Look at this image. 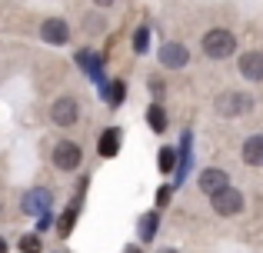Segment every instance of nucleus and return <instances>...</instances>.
<instances>
[{
	"label": "nucleus",
	"mask_w": 263,
	"mask_h": 253,
	"mask_svg": "<svg viewBox=\"0 0 263 253\" xmlns=\"http://www.w3.org/2000/svg\"><path fill=\"white\" fill-rule=\"evenodd\" d=\"M197 50L210 64H227V60H233L240 53V33L230 24H210L206 30H200Z\"/></svg>",
	"instance_id": "nucleus-1"
},
{
	"label": "nucleus",
	"mask_w": 263,
	"mask_h": 253,
	"mask_svg": "<svg viewBox=\"0 0 263 253\" xmlns=\"http://www.w3.org/2000/svg\"><path fill=\"white\" fill-rule=\"evenodd\" d=\"M47 124L60 133H70L73 127L84 124V93L67 87V90L53 93L50 104H47Z\"/></svg>",
	"instance_id": "nucleus-2"
},
{
	"label": "nucleus",
	"mask_w": 263,
	"mask_h": 253,
	"mask_svg": "<svg viewBox=\"0 0 263 253\" xmlns=\"http://www.w3.org/2000/svg\"><path fill=\"white\" fill-rule=\"evenodd\" d=\"M257 93L247 90V87H220L210 97V110L220 120H243L257 110Z\"/></svg>",
	"instance_id": "nucleus-3"
},
{
	"label": "nucleus",
	"mask_w": 263,
	"mask_h": 253,
	"mask_svg": "<svg viewBox=\"0 0 263 253\" xmlns=\"http://www.w3.org/2000/svg\"><path fill=\"white\" fill-rule=\"evenodd\" d=\"M47 160H50V170L60 177H73L84 170L87 163V150L80 140H73V137H57V140L50 143V153H47Z\"/></svg>",
	"instance_id": "nucleus-4"
},
{
	"label": "nucleus",
	"mask_w": 263,
	"mask_h": 253,
	"mask_svg": "<svg viewBox=\"0 0 263 253\" xmlns=\"http://www.w3.org/2000/svg\"><path fill=\"white\" fill-rule=\"evenodd\" d=\"M206 203H210V213L217 220H237V217L247 213V193L240 187H233V183L217 190L213 197H206Z\"/></svg>",
	"instance_id": "nucleus-5"
},
{
	"label": "nucleus",
	"mask_w": 263,
	"mask_h": 253,
	"mask_svg": "<svg viewBox=\"0 0 263 253\" xmlns=\"http://www.w3.org/2000/svg\"><path fill=\"white\" fill-rule=\"evenodd\" d=\"M233 70L247 87H263V47H243L233 57Z\"/></svg>",
	"instance_id": "nucleus-6"
},
{
	"label": "nucleus",
	"mask_w": 263,
	"mask_h": 253,
	"mask_svg": "<svg viewBox=\"0 0 263 253\" xmlns=\"http://www.w3.org/2000/svg\"><path fill=\"white\" fill-rule=\"evenodd\" d=\"M190 60H193V50L183 44V40H163L160 47H157V64H160V70H167V73H180V70H186L190 67Z\"/></svg>",
	"instance_id": "nucleus-7"
},
{
	"label": "nucleus",
	"mask_w": 263,
	"mask_h": 253,
	"mask_svg": "<svg viewBox=\"0 0 263 253\" xmlns=\"http://www.w3.org/2000/svg\"><path fill=\"white\" fill-rule=\"evenodd\" d=\"M37 37H40V44H47V47H70L73 27H70V20H67V17L50 13V17H44L37 24Z\"/></svg>",
	"instance_id": "nucleus-8"
},
{
	"label": "nucleus",
	"mask_w": 263,
	"mask_h": 253,
	"mask_svg": "<svg viewBox=\"0 0 263 253\" xmlns=\"http://www.w3.org/2000/svg\"><path fill=\"white\" fill-rule=\"evenodd\" d=\"M53 190L50 187H44V183H37V187H27L24 193H20V213L24 217H47L53 210Z\"/></svg>",
	"instance_id": "nucleus-9"
},
{
	"label": "nucleus",
	"mask_w": 263,
	"mask_h": 253,
	"mask_svg": "<svg viewBox=\"0 0 263 253\" xmlns=\"http://www.w3.org/2000/svg\"><path fill=\"white\" fill-rule=\"evenodd\" d=\"M230 183H233L230 170L220 167V163H210V167L197 170V180H193V187H197V193H200V197H213L217 190L230 187Z\"/></svg>",
	"instance_id": "nucleus-10"
},
{
	"label": "nucleus",
	"mask_w": 263,
	"mask_h": 253,
	"mask_svg": "<svg viewBox=\"0 0 263 253\" xmlns=\"http://www.w3.org/2000/svg\"><path fill=\"white\" fill-rule=\"evenodd\" d=\"M237 160L243 163L247 170H263V130H253L240 140L237 147Z\"/></svg>",
	"instance_id": "nucleus-11"
},
{
	"label": "nucleus",
	"mask_w": 263,
	"mask_h": 253,
	"mask_svg": "<svg viewBox=\"0 0 263 253\" xmlns=\"http://www.w3.org/2000/svg\"><path fill=\"white\" fill-rule=\"evenodd\" d=\"M80 30H84L90 40L103 37V33L110 30V17H107V10H97V7H90L84 17H80Z\"/></svg>",
	"instance_id": "nucleus-12"
},
{
	"label": "nucleus",
	"mask_w": 263,
	"mask_h": 253,
	"mask_svg": "<svg viewBox=\"0 0 263 253\" xmlns=\"http://www.w3.org/2000/svg\"><path fill=\"white\" fill-rule=\"evenodd\" d=\"M120 140H123V130L120 127H107V130H100V137H97V153L100 157H117L120 153Z\"/></svg>",
	"instance_id": "nucleus-13"
},
{
	"label": "nucleus",
	"mask_w": 263,
	"mask_h": 253,
	"mask_svg": "<svg viewBox=\"0 0 263 253\" xmlns=\"http://www.w3.org/2000/svg\"><path fill=\"white\" fill-rule=\"evenodd\" d=\"M157 230H160V213H157V210H147V213L137 220V243H140V247L154 243Z\"/></svg>",
	"instance_id": "nucleus-14"
},
{
	"label": "nucleus",
	"mask_w": 263,
	"mask_h": 253,
	"mask_svg": "<svg viewBox=\"0 0 263 253\" xmlns=\"http://www.w3.org/2000/svg\"><path fill=\"white\" fill-rule=\"evenodd\" d=\"M147 127L154 130L157 137H163V133H167V127H170V117H167V107H163L160 100H154V104L147 107Z\"/></svg>",
	"instance_id": "nucleus-15"
},
{
	"label": "nucleus",
	"mask_w": 263,
	"mask_h": 253,
	"mask_svg": "<svg viewBox=\"0 0 263 253\" xmlns=\"http://www.w3.org/2000/svg\"><path fill=\"white\" fill-rule=\"evenodd\" d=\"M147 50H150V24H140L134 30V53H137V57H143Z\"/></svg>",
	"instance_id": "nucleus-16"
},
{
	"label": "nucleus",
	"mask_w": 263,
	"mask_h": 253,
	"mask_svg": "<svg viewBox=\"0 0 263 253\" xmlns=\"http://www.w3.org/2000/svg\"><path fill=\"white\" fill-rule=\"evenodd\" d=\"M73 223H77V203H70V207H67V213L60 217V227H57V237H60V240H67V237H70Z\"/></svg>",
	"instance_id": "nucleus-17"
},
{
	"label": "nucleus",
	"mask_w": 263,
	"mask_h": 253,
	"mask_svg": "<svg viewBox=\"0 0 263 253\" xmlns=\"http://www.w3.org/2000/svg\"><path fill=\"white\" fill-rule=\"evenodd\" d=\"M17 247H20V253H40V237L37 233H24Z\"/></svg>",
	"instance_id": "nucleus-18"
},
{
	"label": "nucleus",
	"mask_w": 263,
	"mask_h": 253,
	"mask_svg": "<svg viewBox=\"0 0 263 253\" xmlns=\"http://www.w3.org/2000/svg\"><path fill=\"white\" fill-rule=\"evenodd\" d=\"M174 163H177V150L174 147H160V170H163V173H170Z\"/></svg>",
	"instance_id": "nucleus-19"
},
{
	"label": "nucleus",
	"mask_w": 263,
	"mask_h": 253,
	"mask_svg": "<svg viewBox=\"0 0 263 253\" xmlns=\"http://www.w3.org/2000/svg\"><path fill=\"white\" fill-rule=\"evenodd\" d=\"M107 104L114 107V110L123 104V84H114V87H110V93H107Z\"/></svg>",
	"instance_id": "nucleus-20"
},
{
	"label": "nucleus",
	"mask_w": 263,
	"mask_h": 253,
	"mask_svg": "<svg viewBox=\"0 0 263 253\" xmlns=\"http://www.w3.org/2000/svg\"><path fill=\"white\" fill-rule=\"evenodd\" d=\"M117 4H120V0H90V7H97V10H114Z\"/></svg>",
	"instance_id": "nucleus-21"
},
{
	"label": "nucleus",
	"mask_w": 263,
	"mask_h": 253,
	"mask_svg": "<svg viewBox=\"0 0 263 253\" xmlns=\"http://www.w3.org/2000/svg\"><path fill=\"white\" fill-rule=\"evenodd\" d=\"M123 253H143V247H140V243H127V247H123Z\"/></svg>",
	"instance_id": "nucleus-22"
},
{
	"label": "nucleus",
	"mask_w": 263,
	"mask_h": 253,
	"mask_svg": "<svg viewBox=\"0 0 263 253\" xmlns=\"http://www.w3.org/2000/svg\"><path fill=\"white\" fill-rule=\"evenodd\" d=\"M154 253H183L180 247H160V250H154Z\"/></svg>",
	"instance_id": "nucleus-23"
},
{
	"label": "nucleus",
	"mask_w": 263,
	"mask_h": 253,
	"mask_svg": "<svg viewBox=\"0 0 263 253\" xmlns=\"http://www.w3.org/2000/svg\"><path fill=\"white\" fill-rule=\"evenodd\" d=\"M7 250H10V243H7V240H4V233H0V253H7Z\"/></svg>",
	"instance_id": "nucleus-24"
},
{
	"label": "nucleus",
	"mask_w": 263,
	"mask_h": 253,
	"mask_svg": "<svg viewBox=\"0 0 263 253\" xmlns=\"http://www.w3.org/2000/svg\"><path fill=\"white\" fill-rule=\"evenodd\" d=\"M7 217V203H4V197H0V220Z\"/></svg>",
	"instance_id": "nucleus-25"
}]
</instances>
